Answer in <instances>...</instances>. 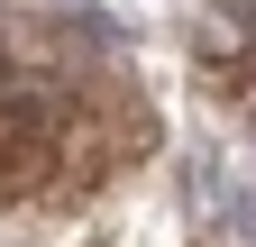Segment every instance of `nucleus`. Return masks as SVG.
Here are the masks:
<instances>
[{
  "mask_svg": "<svg viewBox=\"0 0 256 247\" xmlns=\"http://www.w3.org/2000/svg\"><path fill=\"white\" fill-rule=\"evenodd\" d=\"M220 10H229V18H238V28H256V0H220Z\"/></svg>",
  "mask_w": 256,
  "mask_h": 247,
  "instance_id": "obj_1",
  "label": "nucleus"
}]
</instances>
